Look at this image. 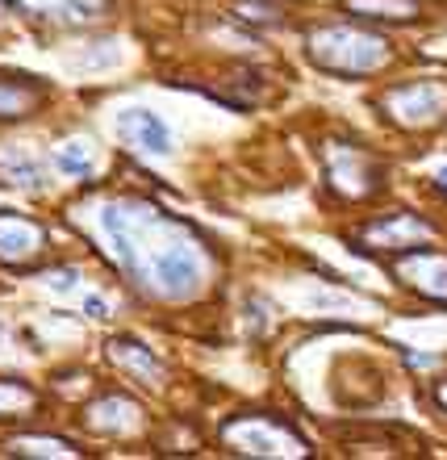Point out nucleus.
<instances>
[{
	"mask_svg": "<svg viewBox=\"0 0 447 460\" xmlns=\"http://www.w3.org/2000/svg\"><path fill=\"white\" fill-rule=\"evenodd\" d=\"M101 230L110 239L118 268L143 293L159 302H188L206 289V243L180 218H168L155 206L126 197L101 209Z\"/></svg>",
	"mask_w": 447,
	"mask_h": 460,
	"instance_id": "obj_1",
	"label": "nucleus"
},
{
	"mask_svg": "<svg viewBox=\"0 0 447 460\" xmlns=\"http://www.w3.org/2000/svg\"><path fill=\"white\" fill-rule=\"evenodd\" d=\"M305 55L314 67L335 75H372L389 63V42L360 25H318L305 38Z\"/></svg>",
	"mask_w": 447,
	"mask_h": 460,
	"instance_id": "obj_2",
	"label": "nucleus"
},
{
	"mask_svg": "<svg viewBox=\"0 0 447 460\" xmlns=\"http://www.w3.org/2000/svg\"><path fill=\"white\" fill-rule=\"evenodd\" d=\"M222 444L242 456H305V439L297 431L280 423V419H267V414H239L222 427Z\"/></svg>",
	"mask_w": 447,
	"mask_h": 460,
	"instance_id": "obj_3",
	"label": "nucleus"
},
{
	"mask_svg": "<svg viewBox=\"0 0 447 460\" xmlns=\"http://www.w3.org/2000/svg\"><path fill=\"white\" fill-rule=\"evenodd\" d=\"M322 172H327L330 193H338L343 201H364L385 184L381 164L355 143H330L322 151Z\"/></svg>",
	"mask_w": 447,
	"mask_h": 460,
	"instance_id": "obj_4",
	"label": "nucleus"
},
{
	"mask_svg": "<svg viewBox=\"0 0 447 460\" xmlns=\"http://www.w3.org/2000/svg\"><path fill=\"white\" fill-rule=\"evenodd\" d=\"M381 110L389 121H398L406 130H431L447 118V88L435 80H410L393 84L381 93Z\"/></svg>",
	"mask_w": 447,
	"mask_h": 460,
	"instance_id": "obj_5",
	"label": "nucleus"
},
{
	"mask_svg": "<svg viewBox=\"0 0 447 460\" xmlns=\"http://www.w3.org/2000/svg\"><path fill=\"white\" fill-rule=\"evenodd\" d=\"M435 239V226L410 209H398V214H385V218L368 222L360 230V252H381V255H406L414 247H426V243Z\"/></svg>",
	"mask_w": 447,
	"mask_h": 460,
	"instance_id": "obj_6",
	"label": "nucleus"
},
{
	"mask_svg": "<svg viewBox=\"0 0 447 460\" xmlns=\"http://www.w3.org/2000/svg\"><path fill=\"white\" fill-rule=\"evenodd\" d=\"M47 247V226L25 214H13V209H0V264L25 268L30 260H38Z\"/></svg>",
	"mask_w": 447,
	"mask_h": 460,
	"instance_id": "obj_7",
	"label": "nucleus"
},
{
	"mask_svg": "<svg viewBox=\"0 0 447 460\" xmlns=\"http://www.w3.org/2000/svg\"><path fill=\"white\" fill-rule=\"evenodd\" d=\"M398 277L410 285L414 293H423L431 302L447 305V252H431V247H414V252L398 255Z\"/></svg>",
	"mask_w": 447,
	"mask_h": 460,
	"instance_id": "obj_8",
	"label": "nucleus"
},
{
	"mask_svg": "<svg viewBox=\"0 0 447 460\" xmlns=\"http://www.w3.org/2000/svg\"><path fill=\"white\" fill-rule=\"evenodd\" d=\"M84 423H88V431H97V436L126 439V436H134V431H143V406L130 398H121V394H105V398L92 402L84 411Z\"/></svg>",
	"mask_w": 447,
	"mask_h": 460,
	"instance_id": "obj_9",
	"label": "nucleus"
},
{
	"mask_svg": "<svg viewBox=\"0 0 447 460\" xmlns=\"http://www.w3.org/2000/svg\"><path fill=\"white\" fill-rule=\"evenodd\" d=\"M118 134L134 146V151H146V155H171V130L151 110H126L118 118Z\"/></svg>",
	"mask_w": 447,
	"mask_h": 460,
	"instance_id": "obj_10",
	"label": "nucleus"
},
{
	"mask_svg": "<svg viewBox=\"0 0 447 460\" xmlns=\"http://www.w3.org/2000/svg\"><path fill=\"white\" fill-rule=\"evenodd\" d=\"M105 351H110L113 368H121V373L130 376V381H138V385H159V381H163V364H159V356L146 348V343L110 340Z\"/></svg>",
	"mask_w": 447,
	"mask_h": 460,
	"instance_id": "obj_11",
	"label": "nucleus"
},
{
	"mask_svg": "<svg viewBox=\"0 0 447 460\" xmlns=\"http://www.w3.org/2000/svg\"><path fill=\"white\" fill-rule=\"evenodd\" d=\"M0 184H13V189H25V193H38L47 184V172L25 146H0Z\"/></svg>",
	"mask_w": 447,
	"mask_h": 460,
	"instance_id": "obj_12",
	"label": "nucleus"
},
{
	"mask_svg": "<svg viewBox=\"0 0 447 460\" xmlns=\"http://www.w3.org/2000/svg\"><path fill=\"white\" fill-rule=\"evenodd\" d=\"M343 9L360 22H414L423 4L418 0H343Z\"/></svg>",
	"mask_w": 447,
	"mask_h": 460,
	"instance_id": "obj_13",
	"label": "nucleus"
},
{
	"mask_svg": "<svg viewBox=\"0 0 447 460\" xmlns=\"http://www.w3.org/2000/svg\"><path fill=\"white\" fill-rule=\"evenodd\" d=\"M42 88L25 84V80H0V121H17L42 105Z\"/></svg>",
	"mask_w": 447,
	"mask_h": 460,
	"instance_id": "obj_14",
	"label": "nucleus"
},
{
	"mask_svg": "<svg viewBox=\"0 0 447 460\" xmlns=\"http://www.w3.org/2000/svg\"><path fill=\"white\" fill-rule=\"evenodd\" d=\"M55 168H59L63 176H72V181H92V176H97L92 151H88V143H80V138L55 146Z\"/></svg>",
	"mask_w": 447,
	"mask_h": 460,
	"instance_id": "obj_15",
	"label": "nucleus"
},
{
	"mask_svg": "<svg viewBox=\"0 0 447 460\" xmlns=\"http://www.w3.org/2000/svg\"><path fill=\"white\" fill-rule=\"evenodd\" d=\"M38 406V394L17 376H0V419H17Z\"/></svg>",
	"mask_w": 447,
	"mask_h": 460,
	"instance_id": "obj_16",
	"label": "nucleus"
},
{
	"mask_svg": "<svg viewBox=\"0 0 447 460\" xmlns=\"http://www.w3.org/2000/svg\"><path fill=\"white\" fill-rule=\"evenodd\" d=\"M9 452L13 456H63V460L80 456L72 444H63V439H55V436H13Z\"/></svg>",
	"mask_w": 447,
	"mask_h": 460,
	"instance_id": "obj_17",
	"label": "nucleus"
},
{
	"mask_svg": "<svg viewBox=\"0 0 447 460\" xmlns=\"http://www.w3.org/2000/svg\"><path fill=\"white\" fill-rule=\"evenodd\" d=\"M234 17L247 25H259V30H276L285 25V13H280L276 0H239L234 4Z\"/></svg>",
	"mask_w": 447,
	"mask_h": 460,
	"instance_id": "obj_18",
	"label": "nucleus"
},
{
	"mask_svg": "<svg viewBox=\"0 0 447 460\" xmlns=\"http://www.w3.org/2000/svg\"><path fill=\"white\" fill-rule=\"evenodd\" d=\"M59 13L67 22H97L101 13H105V0H63Z\"/></svg>",
	"mask_w": 447,
	"mask_h": 460,
	"instance_id": "obj_19",
	"label": "nucleus"
},
{
	"mask_svg": "<svg viewBox=\"0 0 447 460\" xmlns=\"http://www.w3.org/2000/svg\"><path fill=\"white\" fill-rule=\"evenodd\" d=\"M88 314H92V318H105V302H101V297H88Z\"/></svg>",
	"mask_w": 447,
	"mask_h": 460,
	"instance_id": "obj_20",
	"label": "nucleus"
},
{
	"mask_svg": "<svg viewBox=\"0 0 447 460\" xmlns=\"http://www.w3.org/2000/svg\"><path fill=\"white\" fill-rule=\"evenodd\" d=\"M435 189H439V193H443V197H447V164H443V168H439V172H435Z\"/></svg>",
	"mask_w": 447,
	"mask_h": 460,
	"instance_id": "obj_21",
	"label": "nucleus"
},
{
	"mask_svg": "<svg viewBox=\"0 0 447 460\" xmlns=\"http://www.w3.org/2000/svg\"><path fill=\"white\" fill-rule=\"evenodd\" d=\"M435 402H439V406H443V411H447V381H439V385H435Z\"/></svg>",
	"mask_w": 447,
	"mask_h": 460,
	"instance_id": "obj_22",
	"label": "nucleus"
},
{
	"mask_svg": "<svg viewBox=\"0 0 447 460\" xmlns=\"http://www.w3.org/2000/svg\"><path fill=\"white\" fill-rule=\"evenodd\" d=\"M0 348H4V327H0Z\"/></svg>",
	"mask_w": 447,
	"mask_h": 460,
	"instance_id": "obj_23",
	"label": "nucleus"
}]
</instances>
